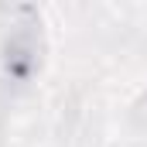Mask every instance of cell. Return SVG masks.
I'll return each instance as SVG.
<instances>
[{"label":"cell","mask_w":147,"mask_h":147,"mask_svg":"<svg viewBox=\"0 0 147 147\" xmlns=\"http://www.w3.org/2000/svg\"><path fill=\"white\" fill-rule=\"evenodd\" d=\"M41 65V34L38 24H21L14 34L7 38L3 48V79L14 86H24L34 69Z\"/></svg>","instance_id":"6da1fadb"}]
</instances>
